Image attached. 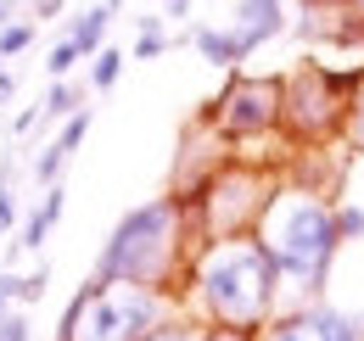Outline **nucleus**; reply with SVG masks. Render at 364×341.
<instances>
[{"mask_svg": "<svg viewBox=\"0 0 364 341\" xmlns=\"http://www.w3.org/2000/svg\"><path fill=\"white\" fill-rule=\"evenodd\" d=\"M168 45H174V40H168V28H163L157 11H151V17H135V50H129L135 62H157Z\"/></svg>", "mask_w": 364, "mask_h": 341, "instance_id": "nucleus-14", "label": "nucleus"}, {"mask_svg": "<svg viewBox=\"0 0 364 341\" xmlns=\"http://www.w3.org/2000/svg\"><path fill=\"white\" fill-rule=\"evenodd\" d=\"M6 308H17V302H6V291H0V313H6Z\"/></svg>", "mask_w": 364, "mask_h": 341, "instance_id": "nucleus-31", "label": "nucleus"}, {"mask_svg": "<svg viewBox=\"0 0 364 341\" xmlns=\"http://www.w3.org/2000/svg\"><path fill=\"white\" fill-rule=\"evenodd\" d=\"M230 28H235V40H241L247 56H252V50H264L269 40L286 34V0H235Z\"/></svg>", "mask_w": 364, "mask_h": 341, "instance_id": "nucleus-9", "label": "nucleus"}, {"mask_svg": "<svg viewBox=\"0 0 364 341\" xmlns=\"http://www.w3.org/2000/svg\"><path fill=\"white\" fill-rule=\"evenodd\" d=\"M185 40L196 45V56H202L208 67H219V73H235V67L247 62V50H241V40H235L230 23H196Z\"/></svg>", "mask_w": 364, "mask_h": 341, "instance_id": "nucleus-11", "label": "nucleus"}, {"mask_svg": "<svg viewBox=\"0 0 364 341\" xmlns=\"http://www.w3.org/2000/svg\"><path fill=\"white\" fill-rule=\"evenodd\" d=\"M208 129L219 134V146H247V140H269L280 134V73H230L219 101H208Z\"/></svg>", "mask_w": 364, "mask_h": 341, "instance_id": "nucleus-7", "label": "nucleus"}, {"mask_svg": "<svg viewBox=\"0 0 364 341\" xmlns=\"http://www.w3.org/2000/svg\"><path fill=\"white\" fill-rule=\"evenodd\" d=\"M280 173L274 168H258V163H241V157H225L219 168L202 179V190L185 202L191 207V229L196 241H219V235H247L264 202L274 196Z\"/></svg>", "mask_w": 364, "mask_h": 341, "instance_id": "nucleus-6", "label": "nucleus"}, {"mask_svg": "<svg viewBox=\"0 0 364 341\" xmlns=\"http://www.w3.org/2000/svg\"><path fill=\"white\" fill-rule=\"evenodd\" d=\"M196 336H202V325H196V319H191V313L180 308V313H168L157 330H146L140 341H196Z\"/></svg>", "mask_w": 364, "mask_h": 341, "instance_id": "nucleus-18", "label": "nucleus"}, {"mask_svg": "<svg viewBox=\"0 0 364 341\" xmlns=\"http://www.w3.org/2000/svg\"><path fill=\"white\" fill-rule=\"evenodd\" d=\"M348 11H353V17L364 23V0H348Z\"/></svg>", "mask_w": 364, "mask_h": 341, "instance_id": "nucleus-30", "label": "nucleus"}, {"mask_svg": "<svg viewBox=\"0 0 364 341\" xmlns=\"http://www.w3.org/2000/svg\"><path fill=\"white\" fill-rule=\"evenodd\" d=\"M163 11L168 17H191V0H163Z\"/></svg>", "mask_w": 364, "mask_h": 341, "instance_id": "nucleus-29", "label": "nucleus"}, {"mask_svg": "<svg viewBox=\"0 0 364 341\" xmlns=\"http://www.w3.org/2000/svg\"><path fill=\"white\" fill-rule=\"evenodd\" d=\"M336 235H342V247L364 241V207L359 202H336Z\"/></svg>", "mask_w": 364, "mask_h": 341, "instance_id": "nucleus-22", "label": "nucleus"}, {"mask_svg": "<svg viewBox=\"0 0 364 341\" xmlns=\"http://www.w3.org/2000/svg\"><path fill=\"white\" fill-rule=\"evenodd\" d=\"M196 252V229H191V207L185 196H151L118 218L95 252V280H129V286H151L180 297L185 263Z\"/></svg>", "mask_w": 364, "mask_h": 341, "instance_id": "nucleus-3", "label": "nucleus"}, {"mask_svg": "<svg viewBox=\"0 0 364 341\" xmlns=\"http://www.w3.org/2000/svg\"><path fill=\"white\" fill-rule=\"evenodd\" d=\"M258 341H364V313H342L325 297L314 302H286L269 325L258 330Z\"/></svg>", "mask_w": 364, "mask_h": 341, "instance_id": "nucleus-8", "label": "nucleus"}, {"mask_svg": "<svg viewBox=\"0 0 364 341\" xmlns=\"http://www.w3.org/2000/svg\"><path fill=\"white\" fill-rule=\"evenodd\" d=\"M196 341H258V330H230V325H202Z\"/></svg>", "mask_w": 364, "mask_h": 341, "instance_id": "nucleus-25", "label": "nucleus"}, {"mask_svg": "<svg viewBox=\"0 0 364 341\" xmlns=\"http://www.w3.org/2000/svg\"><path fill=\"white\" fill-rule=\"evenodd\" d=\"M0 341H34L28 308H6V313H0Z\"/></svg>", "mask_w": 364, "mask_h": 341, "instance_id": "nucleus-23", "label": "nucleus"}, {"mask_svg": "<svg viewBox=\"0 0 364 341\" xmlns=\"http://www.w3.org/2000/svg\"><path fill=\"white\" fill-rule=\"evenodd\" d=\"M252 235L264 241L274 274H280V297H291V302L325 297L331 263L342 252V235H336V202H331L319 185L280 173V185H274V196L264 202ZM280 308H286V302H280Z\"/></svg>", "mask_w": 364, "mask_h": 341, "instance_id": "nucleus-2", "label": "nucleus"}, {"mask_svg": "<svg viewBox=\"0 0 364 341\" xmlns=\"http://www.w3.org/2000/svg\"><path fill=\"white\" fill-rule=\"evenodd\" d=\"M62 6H68V0H28V11H34V17H56Z\"/></svg>", "mask_w": 364, "mask_h": 341, "instance_id": "nucleus-26", "label": "nucleus"}, {"mask_svg": "<svg viewBox=\"0 0 364 341\" xmlns=\"http://www.w3.org/2000/svg\"><path fill=\"white\" fill-rule=\"evenodd\" d=\"M342 140H348V151H359V157H364V79H359V90L348 95V118H342Z\"/></svg>", "mask_w": 364, "mask_h": 341, "instance_id": "nucleus-19", "label": "nucleus"}, {"mask_svg": "<svg viewBox=\"0 0 364 341\" xmlns=\"http://www.w3.org/2000/svg\"><path fill=\"white\" fill-rule=\"evenodd\" d=\"M124 62H129V56H124L118 45H101V50L90 56V90L95 95H107V90L124 79Z\"/></svg>", "mask_w": 364, "mask_h": 341, "instance_id": "nucleus-15", "label": "nucleus"}, {"mask_svg": "<svg viewBox=\"0 0 364 341\" xmlns=\"http://www.w3.org/2000/svg\"><path fill=\"white\" fill-rule=\"evenodd\" d=\"M168 313H180V297L151 291V286H129V280H85L68 308L56 341H140L146 330H157Z\"/></svg>", "mask_w": 364, "mask_h": 341, "instance_id": "nucleus-4", "label": "nucleus"}, {"mask_svg": "<svg viewBox=\"0 0 364 341\" xmlns=\"http://www.w3.org/2000/svg\"><path fill=\"white\" fill-rule=\"evenodd\" d=\"M11 101H17V79L0 67V107H11Z\"/></svg>", "mask_w": 364, "mask_h": 341, "instance_id": "nucleus-27", "label": "nucleus"}, {"mask_svg": "<svg viewBox=\"0 0 364 341\" xmlns=\"http://www.w3.org/2000/svg\"><path fill=\"white\" fill-rule=\"evenodd\" d=\"M34 34H40V28H34V23H23V17L0 23V56H6V62H11V56H23V50L34 45Z\"/></svg>", "mask_w": 364, "mask_h": 341, "instance_id": "nucleus-21", "label": "nucleus"}, {"mask_svg": "<svg viewBox=\"0 0 364 341\" xmlns=\"http://www.w3.org/2000/svg\"><path fill=\"white\" fill-rule=\"evenodd\" d=\"M23 6H28V0H0V23H11V17L23 11Z\"/></svg>", "mask_w": 364, "mask_h": 341, "instance_id": "nucleus-28", "label": "nucleus"}, {"mask_svg": "<svg viewBox=\"0 0 364 341\" xmlns=\"http://www.w3.org/2000/svg\"><path fill=\"white\" fill-rule=\"evenodd\" d=\"M112 17H118V6H107V0H95L90 11H79V17L68 23V40L79 45L85 56H95V50L107 45V28H112Z\"/></svg>", "mask_w": 364, "mask_h": 341, "instance_id": "nucleus-12", "label": "nucleus"}, {"mask_svg": "<svg viewBox=\"0 0 364 341\" xmlns=\"http://www.w3.org/2000/svg\"><path fill=\"white\" fill-rule=\"evenodd\" d=\"M85 95H90V85H79V79H50L46 101H40V112H46V124H56V118H68V112H79V107H85Z\"/></svg>", "mask_w": 364, "mask_h": 341, "instance_id": "nucleus-13", "label": "nucleus"}, {"mask_svg": "<svg viewBox=\"0 0 364 341\" xmlns=\"http://www.w3.org/2000/svg\"><path fill=\"white\" fill-rule=\"evenodd\" d=\"M62 213H68V185L56 179V185L40 190V202L23 213V235H17V247H23V252H40V247L50 241V229L62 224Z\"/></svg>", "mask_w": 364, "mask_h": 341, "instance_id": "nucleus-10", "label": "nucleus"}, {"mask_svg": "<svg viewBox=\"0 0 364 341\" xmlns=\"http://www.w3.org/2000/svg\"><path fill=\"white\" fill-rule=\"evenodd\" d=\"M46 286H50L46 269H28V274H23V291H17V308H34V302L46 297Z\"/></svg>", "mask_w": 364, "mask_h": 341, "instance_id": "nucleus-24", "label": "nucleus"}, {"mask_svg": "<svg viewBox=\"0 0 364 341\" xmlns=\"http://www.w3.org/2000/svg\"><path fill=\"white\" fill-rule=\"evenodd\" d=\"M68 163H73V151H68V146H62V140L50 134L46 146H40V157H34V185H40V190H46V185H56Z\"/></svg>", "mask_w": 364, "mask_h": 341, "instance_id": "nucleus-16", "label": "nucleus"}, {"mask_svg": "<svg viewBox=\"0 0 364 341\" xmlns=\"http://www.w3.org/2000/svg\"><path fill=\"white\" fill-rule=\"evenodd\" d=\"M17 229V157L0 163V235Z\"/></svg>", "mask_w": 364, "mask_h": 341, "instance_id": "nucleus-17", "label": "nucleus"}, {"mask_svg": "<svg viewBox=\"0 0 364 341\" xmlns=\"http://www.w3.org/2000/svg\"><path fill=\"white\" fill-rule=\"evenodd\" d=\"M280 274H274L264 241L247 235H219V241H196V252L185 263L180 308L196 325H230V330H264L280 313Z\"/></svg>", "mask_w": 364, "mask_h": 341, "instance_id": "nucleus-1", "label": "nucleus"}, {"mask_svg": "<svg viewBox=\"0 0 364 341\" xmlns=\"http://www.w3.org/2000/svg\"><path fill=\"white\" fill-rule=\"evenodd\" d=\"M359 67H331V62H297L291 73H280V134L291 146L325 151L331 140H342V118H348V95L359 90Z\"/></svg>", "mask_w": 364, "mask_h": 341, "instance_id": "nucleus-5", "label": "nucleus"}, {"mask_svg": "<svg viewBox=\"0 0 364 341\" xmlns=\"http://www.w3.org/2000/svg\"><path fill=\"white\" fill-rule=\"evenodd\" d=\"M0 67H6V56H0Z\"/></svg>", "mask_w": 364, "mask_h": 341, "instance_id": "nucleus-32", "label": "nucleus"}, {"mask_svg": "<svg viewBox=\"0 0 364 341\" xmlns=\"http://www.w3.org/2000/svg\"><path fill=\"white\" fill-rule=\"evenodd\" d=\"M79 62H85V50L62 34V40L50 45V56H46V73H50V79H73V67H79Z\"/></svg>", "mask_w": 364, "mask_h": 341, "instance_id": "nucleus-20", "label": "nucleus"}]
</instances>
